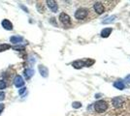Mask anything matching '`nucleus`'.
<instances>
[{
	"mask_svg": "<svg viewBox=\"0 0 130 116\" xmlns=\"http://www.w3.org/2000/svg\"><path fill=\"white\" fill-rule=\"evenodd\" d=\"M88 15H89V11L86 8H84V7L79 8L77 11L75 12V17L78 20H83V19L87 18Z\"/></svg>",
	"mask_w": 130,
	"mask_h": 116,
	"instance_id": "f257e3e1",
	"label": "nucleus"
},
{
	"mask_svg": "<svg viewBox=\"0 0 130 116\" xmlns=\"http://www.w3.org/2000/svg\"><path fill=\"white\" fill-rule=\"evenodd\" d=\"M94 110L97 112V113H103L107 110L108 108V103L106 101H103V100H100L98 102H96L94 103Z\"/></svg>",
	"mask_w": 130,
	"mask_h": 116,
	"instance_id": "f03ea898",
	"label": "nucleus"
},
{
	"mask_svg": "<svg viewBox=\"0 0 130 116\" xmlns=\"http://www.w3.org/2000/svg\"><path fill=\"white\" fill-rule=\"evenodd\" d=\"M107 4H104V2H102V1H97V2H94V4H93V11L95 12V14H96V16L97 15H101V14H103L105 11H106V6Z\"/></svg>",
	"mask_w": 130,
	"mask_h": 116,
	"instance_id": "7ed1b4c3",
	"label": "nucleus"
},
{
	"mask_svg": "<svg viewBox=\"0 0 130 116\" xmlns=\"http://www.w3.org/2000/svg\"><path fill=\"white\" fill-rule=\"evenodd\" d=\"M59 20H60V22L62 23V25L66 28L70 27L72 24V21H71V17H70L66 13H61L59 15Z\"/></svg>",
	"mask_w": 130,
	"mask_h": 116,
	"instance_id": "20e7f679",
	"label": "nucleus"
},
{
	"mask_svg": "<svg viewBox=\"0 0 130 116\" xmlns=\"http://www.w3.org/2000/svg\"><path fill=\"white\" fill-rule=\"evenodd\" d=\"M123 98L122 97H115L113 100H112V103H113V105L115 108H121L122 105H123Z\"/></svg>",
	"mask_w": 130,
	"mask_h": 116,
	"instance_id": "39448f33",
	"label": "nucleus"
},
{
	"mask_svg": "<svg viewBox=\"0 0 130 116\" xmlns=\"http://www.w3.org/2000/svg\"><path fill=\"white\" fill-rule=\"evenodd\" d=\"M47 4H48V7L52 10V12L54 13H56L57 10H58V5L55 1H52V0H49L47 1Z\"/></svg>",
	"mask_w": 130,
	"mask_h": 116,
	"instance_id": "423d86ee",
	"label": "nucleus"
},
{
	"mask_svg": "<svg viewBox=\"0 0 130 116\" xmlns=\"http://www.w3.org/2000/svg\"><path fill=\"white\" fill-rule=\"evenodd\" d=\"M14 83H15V86H16V87H22V86L24 85L23 78H22L21 76H16Z\"/></svg>",
	"mask_w": 130,
	"mask_h": 116,
	"instance_id": "0eeeda50",
	"label": "nucleus"
},
{
	"mask_svg": "<svg viewBox=\"0 0 130 116\" xmlns=\"http://www.w3.org/2000/svg\"><path fill=\"white\" fill-rule=\"evenodd\" d=\"M38 69H39V72H40V73H41L42 77H48V75H49V71H48V69H47L45 66L40 65V66L38 67Z\"/></svg>",
	"mask_w": 130,
	"mask_h": 116,
	"instance_id": "6e6552de",
	"label": "nucleus"
},
{
	"mask_svg": "<svg viewBox=\"0 0 130 116\" xmlns=\"http://www.w3.org/2000/svg\"><path fill=\"white\" fill-rule=\"evenodd\" d=\"M2 27H4L6 30H12L13 29V24L11 23V21H9L8 19H4L2 20Z\"/></svg>",
	"mask_w": 130,
	"mask_h": 116,
	"instance_id": "1a4fd4ad",
	"label": "nucleus"
},
{
	"mask_svg": "<svg viewBox=\"0 0 130 116\" xmlns=\"http://www.w3.org/2000/svg\"><path fill=\"white\" fill-rule=\"evenodd\" d=\"M72 65L75 69H81V68L85 67V63H84V60H77V61L73 62Z\"/></svg>",
	"mask_w": 130,
	"mask_h": 116,
	"instance_id": "9d476101",
	"label": "nucleus"
},
{
	"mask_svg": "<svg viewBox=\"0 0 130 116\" xmlns=\"http://www.w3.org/2000/svg\"><path fill=\"white\" fill-rule=\"evenodd\" d=\"M114 86L117 88V89H119V90H123L125 88V84L123 83V81L121 80H117L114 83Z\"/></svg>",
	"mask_w": 130,
	"mask_h": 116,
	"instance_id": "9b49d317",
	"label": "nucleus"
},
{
	"mask_svg": "<svg viewBox=\"0 0 130 116\" xmlns=\"http://www.w3.org/2000/svg\"><path fill=\"white\" fill-rule=\"evenodd\" d=\"M111 33H112V28H104L101 31V36L103 38H108Z\"/></svg>",
	"mask_w": 130,
	"mask_h": 116,
	"instance_id": "f8f14e48",
	"label": "nucleus"
},
{
	"mask_svg": "<svg viewBox=\"0 0 130 116\" xmlns=\"http://www.w3.org/2000/svg\"><path fill=\"white\" fill-rule=\"evenodd\" d=\"M24 77H25V78L26 79H29L33 75H34V71L33 70H31V69H26L25 71H24Z\"/></svg>",
	"mask_w": 130,
	"mask_h": 116,
	"instance_id": "ddd939ff",
	"label": "nucleus"
},
{
	"mask_svg": "<svg viewBox=\"0 0 130 116\" xmlns=\"http://www.w3.org/2000/svg\"><path fill=\"white\" fill-rule=\"evenodd\" d=\"M22 37H19V36H13L10 38V41H11V43H14V44H18L21 43V42L22 41Z\"/></svg>",
	"mask_w": 130,
	"mask_h": 116,
	"instance_id": "4468645a",
	"label": "nucleus"
},
{
	"mask_svg": "<svg viewBox=\"0 0 130 116\" xmlns=\"http://www.w3.org/2000/svg\"><path fill=\"white\" fill-rule=\"evenodd\" d=\"M117 18V17L116 16H112V17H109L108 18H106L105 20H103L102 21V23H104V24H108V23H111L112 21H114V20Z\"/></svg>",
	"mask_w": 130,
	"mask_h": 116,
	"instance_id": "2eb2a0df",
	"label": "nucleus"
},
{
	"mask_svg": "<svg viewBox=\"0 0 130 116\" xmlns=\"http://www.w3.org/2000/svg\"><path fill=\"white\" fill-rule=\"evenodd\" d=\"M84 63H85V67H90L92 64H94V60L87 58V59L84 60Z\"/></svg>",
	"mask_w": 130,
	"mask_h": 116,
	"instance_id": "dca6fc26",
	"label": "nucleus"
},
{
	"mask_svg": "<svg viewBox=\"0 0 130 116\" xmlns=\"http://www.w3.org/2000/svg\"><path fill=\"white\" fill-rule=\"evenodd\" d=\"M11 47V46L8 45V44H2L0 45V51H4V50H7Z\"/></svg>",
	"mask_w": 130,
	"mask_h": 116,
	"instance_id": "f3484780",
	"label": "nucleus"
},
{
	"mask_svg": "<svg viewBox=\"0 0 130 116\" xmlns=\"http://www.w3.org/2000/svg\"><path fill=\"white\" fill-rule=\"evenodd\" d=\"M72 107L74 108H80V107H82V103H80V102H74L72 103Z\"/></svg>",
	"mask_w": 130,
	"mask_h": 116,
	"instance_id": "a211bd4d",
	"label": "nucleus"
},
{
	"mask_svg": "<svg viewBox=\"0 0 130 116\" xmlns=\"http://www.w3.org/2000/svg\"><path fill=\"white\" fill-rule=\"evenodd\" d=\"M6 86H7L6 82H5L4 80H0V90H3V89H5V88H6Z\"/></svg>",
	"mask_w": 130,
	"mask_h": 116,
	"instance_id": "6ab92c4d",
	"label": "nucleus"
},
{
	"mask_svg": "<svg viewBox=\"0 0 130 116\" xmlns=\"http://www.w3.org/2000/svg\"><path fill=\"white\" fill-rule=\"evenodd\" d=\"M5 99V93L4 92H0V101H3Z\"/></svg>",
	"mask_w": 130,
	"mask_h": 116,
	"instance_id": "aec40b11",
	"label": "nucleus"
},
{
	"mask_svg": "<svg viewBox=\"0 0 130 116\" xmlns=\"http://www.w3.org/2000/svg\"><path fill=\"white\" fill-rule=\"evenodd\" d=\"M25 90H26V88H25V87H23V88H22L21 90H19V92H18V93H19V94H21V95H22V93H24V92H25Z\"/></svg>",
	"mask_w": 130,
	"mask_h": 116,
	"instance_id": "412c9836",
	"label": "nucleus"
},
{
	"mask_svg": "<svg viewBox=\"0 0 130 116\" xmlns=\"http://www.w3.org/2000/svg\"><path fill=\"white\" fill-rule=\"evenodd\" d=\"M14 48H15V49H21V50H23V49H24V47H19V46H18V47L17 46V47H15Z\"/></svg>",
	"mask_w": 130,
	"mask_h": 116,
	"instance_id": "4be33fe9",
	"label": "nucleus"
},
{
	"mask_svg": "<svg viewBox=\"0 0 130 116\" xmlns=\"http://www.w3.org/2000/svg\"><path fill=\"white\" fill-rule=\"evenodd\" d=\"M3 108H4V104H3V103H0V114H1Z\"/></svg>",
	"mask_w": 130,
	"mask_h": 116,
	"instance_id": "5701e85b",
	"label": "nucleus"
},
{
	"mask_svg": "<svg viewBox=\"0 0 130 116\" xmlns=\"http://www.w3.org/2000/svg\"><path fill=\"white\" fill-rule=\"evenodd\" d=\"M125 80H126L128 83H130V75H129V76H127V77H125Z\"/></svg>",
	"mask_w": 130,
	"mask_h": 116,
	"instance_id": "b1692460",
	"label": "nucleus"
}]
</instances>
